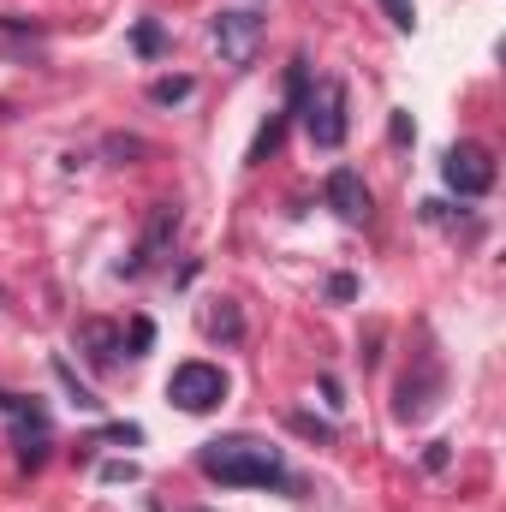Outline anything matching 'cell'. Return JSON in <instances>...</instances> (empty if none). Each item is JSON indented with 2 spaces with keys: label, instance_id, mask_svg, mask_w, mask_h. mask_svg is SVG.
<instances>
[{
  "label": "cell",
  "instance_id": "obj_10",
  "mask_svg": "<svg viewBox=\"0 0 506 512\" xmlns=\"http://www.w3.org/2000/svg\"><path fill=\"white\" fill-rule=\"evenodd\" d=\"M191 96V78H155L149 84V102H161V108H173V102H185Z\"/></svg>",
  "mask_w": 506,
  "mask_h": 512
},
{
  "label": "cell",
  "instance_id": "obj_15",
  "mask_svg": "<svg viewBox=\"0 0 506 512\" xmlns=\"http://www.w3.org/2000/svg\"><path fill=\"white\" fill-rule=\"evenodd\" d=\"M292 429H298V435H316V441H334V429L316 423V417H292Z\"/></svg>",
  "mask_w": 506,
  "mask_h": 512
},
{
  "label": "cell",
  "instance_id": "obj_3",
  "mask_svg": "<svg viewBox=\"0 0 506 512\" xmlns=\"http://www.w3.org/2000/svg\"><path fill=\"white\" fill-rule=\"evenodd\" d=\"M167 399H173L179 411H191V417L215 411V405L227 399V376H221V364H179V370L167 376Z\"/></svg>",
  "mask_w": 506,
  "mask_h": 512
},
{
  "label": "cell",
  "instance_id": "obj_6",
  "mask_svg": "<svg viewBox=\"0 0 506 512\" xmlns=\"http://www.w3.org/2000/svg\"><path fill=\"white\" fill-rule=\"evenodd\" d=\"M256 36H262V18H256V12H221V18L209 24V42L221 48L227 66H245V60H251Z\"/></svg>",
  "mask_w": 506,
  "mask_h": 512
},
{
  "label": "cell",
  "instance_id": "obj_12",
  "mask_svg": "<svg viewBox=\"0 0 506 512\" xmlns=\"http://www.w3.org/2000/svg\"><path fill=\"white\" fill-rule=\"evenodd\" d=\"M54 376H60V382H66V393H72V399H78V405H84V411H102V399H96V393H90V387L78 382V376H72V364H66V358H60V364H54Z\"/></svg>",
  "mask_w": 506,
  "mask_h": 512
},
{
  "label": "cell",
  "instance_id": "obj_1",
  "mask_svg": "<svg viewBox=\"0 0 506 512\" xmlns=\"http://www.w3.org/2000/svg\"><path fill=\"white\" fill-rule=\"evenodd\" d=\"M203 477H215L221 489H292V471L280 459V447L256 441V435H221L197 453Z\"/></svg>",
  "mask_w": 506,
  "mask_h": 512
},
{
  "label": "cell",
  "instance_id": "obj_9",
  "mask_svg": "<svg viewBox=\"0 0 506 512\" xmlns=\"http://www.w3.org/2000/svg\"><path fill=\"white\" fill-rule=\"evenodd\" d=\"M78 346H84L96 364H114V346H120V334H114L108 322H84V328H78Z\"/></svg>",
  "mask_w": 506,
  "mask_h": 512
},
{
  "label": "cell",
  "instance_id": "obj_5",
  "mask_svg": "<svg viewBox=\"0 0 506 512\" xmlns=\"http://www.w3.org/2000/svg\"><path fill=\"white\" fill-rule=\"evenodd\" d=\"M173 239H179V203H155V209L143 215V233H137V251H131L126 274H143V268H155L161 256L173 251Z\"/></svg>",
  "mask_w": 506,
  "mask_h": 512
},
{
  "label": "cell",
  "instance_id": "obj_16",
  "mask_svg": "<svg viewBox=\"0 0 506 512\" xmlns=\"http://www.w3.org/2000/svg\"><path fill=\"white\" fill-rule=\"evenodd\" d=\"M149 340H155V328H149V322H131V346H137L131 358H143V352H149Z\"/></svg>",
  "mask_w": 506,
  "mask_h": 512
},
{
  "label": "cell",
  "instance_id": "obj_13",
  "mask_svg": "<svg viewBox=\"0 0 506 512\" xmlns=\"http://www.w3.org/2000/svg\"><path fill=\"white\" fill-rule=\"evenodd\" d=\"M381 12H387L399 30H411V24H417V6H411V0H381Z\"/></svg>",
  "mask_w": 506,
  "mask_h": 512
},
{
  "label": "cell",
  "instance_id": "obj_7",
  "mask_svg": "<svg viewBox=\"0 0 506 512\" xmlns=\"http://www.w3.org/2000/svg\"><path fill=\"white\" fill-rule=\"evenodd\" d=\"M322 191H328V209H334L346 227H364V221H370V185H364L352 167H334Z\"/></svg>",
  "mask_w": 506,
  "mask_h": 512
},
{
  "label": "cell",
  "instance_id": "obj_4",
  "mask_svg": "<svg viewBox=\"0 0 506 512\" xmlns=\"http://www.w3.org/2000/svg\"><path fill=\"white\" fill-rule=\"evenodd\" d=\"M441 179H447V191H459V197H483V191L495 185V155H489L483 143H453L447 161H441Z\"/></svg>",
  "mask_w": 506,
  "mask_h": 512
},
{
  "label": "cell",
  "instance_id": "obj_17",
  "mask_svg": "<svg viewBox=\"0 0 506 512\" xmlns=\"http://www.w3.org/2000/svg\"><path fill=\"white\" fill-rule=\"evenodd\" d=\"M328 292H334V298H352V292H358V280H352V274H334V280H328Z\"/></svg>",
  "mask_w": 506,
  "mask_h": 512
},
{
  "label": "cell",
  "instance_id": "obj_14",
  "mask_svg": "<svg viewBox=\"0 0 506 512\" xmlns=\"http://www.w3.org/2000/svg\"><path fill=\"white\" fill-rule=\"evenodd\" d=\"M137 54H161V24H137Z\"/></svg>",
  "mask_w": 506,
  "mask_h": 512
},
{
  "label": "cell",
  "instance_id": "obj_8",
  "mask_svg": "<svg viewBox=\"0 0 506 512\" xmlns=\"http://www.w3.org/2000/svg\"><path fill=\"white\" fill-rule=\"evenodd\" d=\"M441 387H447V376H441V364H435V358H423V370L399 382V417H405V423L429 417V411H435V399H441Z\"/></svg>",
  "mask_w": 506,
  "mask_h": 512
},
{
  "label": "cell",
  "instance_id": "obj_2",
  "mask_svg": "<svg viewBox=\"0 0 506 512\" xmlns=\"http://www.w3.org/2000/svg\"><path fill=\"white\" fill-rule=\"evenodd\" d=\"M298 108H304V131H310L316 149H340L346 143V126L352 120H346V84L340 78H322L316 90H304Z\"/></svg>",
  "mask_w": 506,
  "mask_h": 512
},
{
  "label": "cell",
  "instance_id": "obj_11",
  "mask_svg": "<svg viewBox=\"0 0 506 512\" xmlns=\"http://www.w3.org/2000/svg\"><path fill=\"white\" fill-rule=\"evenodd\" d=\"M239 328H245V322H239V310L221 298V310H209V334H215V340H239Z\"/></svg>",
  "mask_w": 506,
  "mask_h": 512
}]
</instances>
